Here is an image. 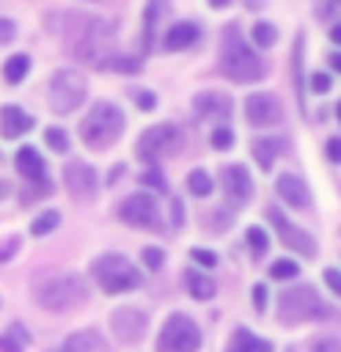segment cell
<instances>
[{
  "label": "cell",
  "mask_w": 341,
  "mask_h": 352,
  "mask_svg": "<svg viewBox=\"0 0 341 352\" xmlns=\"http://www.w3.org/2000/svg\"><path fill=\"white\" fill-rule=\"evenodd\" d=\"M66 52L85 66H103L114 59V22L99 15H70L66 19Z\"/></svg>",
  "instance_id": "cell-1"
},
{
  "label": "cell",
  "mask_w": 341,
  "mask_h": 352,
  "mask_svg": "<svg viewBox=\"0 0 341 352\" xmlns=\"http://www.w3.org/2000/svg\"><path fill=\"white\" fill-rule=\"evenodd\" d=\"M220 70L239 85L261 81V77L268 74V63L242 41V26H235V22H231L224 30V37H220Z\"/></svg>",
  "instance_id": "cell-2"
},
{
  "label": "cell",
  "mask_w": 341,
  "mask_h": 352,
  "mask_svg": "<svg viewBox=\"0 0 341 352\" xmlns=\"http://www.w3.org/2000/svg\"><path fill=\"white\" fill-rule=\"evenodd\" d=\"M85 283L70 272H55V275H37L33 279V301L48 312H70V308L85 305Z\"/></svg>",
  "instance_id": "cell-3"
},
{
  "label": "cell",
  "mask_w": 341,
  "mask_h": 352,
  "mask_svg": "<svg viewBox=\"0 0 341 352\" xmlns=\"http://www.w3.org/2000/svg\"><path fill=\"white\" fill-rule=\"evenodd\" d=\"M121 132H125V118H121V110L114 103H96L88 110V118L81 121V140H85V147H92V151L114 147L121 140Z\"/></svg>",
  "instance_id": "cell-4"
},
{
  "label": "cell",
  "mask_w": 341,
  "mask_h": 352,
  "mask_svg": "<svg viewBox=\"0 0 341 352\" xmlns=\"http://www.w3.org/2000/svg\"><path fill=\"white\" fill-rule=\"evenodd\" d=\"M312 319H330V308L319 301L312 286H290L279 294V323L283 327H301Z\"/></svg>",
  "instance_id": "cell-5"
},
{
  "label": "cell",
  "mask_w": 341,
  "mask_h": 352,
  "mask_svg": "<svg viewBox=\"0 0 341 352\" xmlns=\"http://www.w3.org/2000/svg\"><path fill=\"white\" fill-rule=\"evenodd\" d=\"M92 279L107 294H125V290H136L140 286V272L121 253H103V257L92 261Z\"/></svg>",
  "instance_id": "cell-6"
},
{
  "label": "cell",
  "mask_w": 341,
  "mask_h": 352,
  "mask_svg": "<svg viewBox=\"0 0 341 352\" xmlns=\"http://www.w3.org/2000/svg\"><path fill=\"white\" fill-rule=\"evenodd\" d=\"M180 147H184V132L176 125H151L136 140V158L154 165V162H165L173 154H180Z\"/></svg>",
  "instance_id": "cell-7"
},
{
  "label": "cell",
  "mask_w": 341,
  "mask_h": 352,
  "mask_svg": "<svg viewBox=\"0 0 341 352\" xmlns=\"http://www.w3.org/2000/svg\"><path fill=\"white\" fill-rule=\"evenodd\" d=\"M85 96H88V85H85V77L77 70H55L52 74L48 103H52L55 114H74V110L85 103Z\"/></svg>",
  "instance_id": "cell-8"
},
{
  "label": "cell",
  "mask_w": 341,
  "mask_h": 352,
  "mask_svg": "<svg viewBox=\"0 0 341 352\" xmlns=\"http://www.w3.org/2000/svg\"><path fill=\"white\" fill-rule=\"evenodd\" d=\"M202 349V330L191 316L176 312L165 319L162 334H158V352H198Z\"/></svg>",
  "instance_id": "cell-9"
},
{
  "label": "cell",
  "mask_w": 341,
  "mask_h": 352,
  "mask_svg": "<svg viewBox=\"0 0 341 352\" xmlns=\"http://www.w3.org/2000/svg\"><path fill=\"white\" fill-rule=\"evenodd\" d=\"M118 217L125 220L129 228H147V231H162V209H158V202H154L151 195H143V191L129 195L125 202L118 206Z\"/></svg>",
  "instance_id": "cell-10"
},
{
  "label": "cell",
  "mask_w": 341,
  "mask_h": 352,
  "mask_svg": "<svg viewBox=\"0 0 341 352\" xmlns=\"http://www.w3.org/2000/svg\"><path fill=\"white\" fill-rule=\"evenodd\" d=\"M268 224L279 231V239H283L294 253H301V257H316V239L308 235L305 228H297L290 217H283V209H275V206L268 209Z\"/></svg>",
  "instance_id": "cell-11"
},
{
  "label": "cell",
  "mask_w": 341,
  "mask_h": 352,
  "mask_svg": "<svg viewBox=\"0 0 341 352\" xmlns=\"http://www.w3.org/2000/svg\"><path fill=\"white\" fill-rule=\"evenodd\" d=\"M110 330H114V338L121 345H136V341L147 334V316H143L140 308H118V312L110 316Z\"/></svg>",
  "instance_id": "cell-12"
},
{
  "label": "cell",
  "mask_w": 341,
  "mask_h": 352,
  "mask_svg": "<svg viewBox=\"0 0 341 352\" xmlns=\"http://www.w3.org/2000/svg\"><path fill=\"white\" fill-rule=\"evenodd\" d=\"M246 121L253 129H272V125H279L283 121V103L275 96L268 92H257V96H250L246 99Z\"/></svg>",
  "instance_id": "cell-13"
},
{
  "label": "cell",
  "mask_w": 341,
  "mask_h": 352,
  "mask_svg": "<svg viewBox=\"0 0 341 352\" xmlns=\"http://www.w3.org/2000/svg\"><path fill=\"white\" fill-rule=\"evenodd\" d=\"M220 187H224L231 209H242L253 198V176L242 169V165H228V169L220 173Z\"/></svg>",
  "instance_id": "cell-14"
},
{
  "label": "cell",
  "mask_w": 341,
  "mask_h": 352,
  "mask_svg": "<svg viewBox=\"0 0 341 352\" xmlns=\"http://www.w3.org/2000/svg\"><path fill=\"white\" fill-rule=\"evenodd\" d=\"M96 187H99V176L88 162H66V191H70L77 202H88L96 198Z\"/></svg>",
  "instance_id": "cell-15"
},
{
  "label": "cell",
  "mask_w": 341,
  "mask_h": 352,
  "mask_svg": "<svg viewBox=\"0 0 341 352\" xmlns=\"http://www.w3.org/2000/svg\"><path fill=\"white\" fill-rule=\"evenodd\" d=\"M275 195L283 198V206L312 209V191H308V184H305L297 173H283L279 180H275Z\"/></svg>",
  "instance_id": "cell-16"
},
{
  "label": "cell",
  "mask_w": 341,
  "mask_h": 352,
  "mask_svg": "<svg viewBox=\"0 0 341 352\" xmlns=\"http://www.w3.org/2000/svg\"><path fill=\"white\" fill-rule=\"evenodd\" d=\"M191 110H195L198 121H217V118L231 114V99L224 92H198L191 99Z\"/></svg>",
  "instance_id": "cell-17"
},
{
  "label": "cell",
  "mask_w": 341,
  "mask_h": 352,
  "mask_svg": "<svg viewBox=\"0 0 341 352\" xmlns=\"http://www.w3.org/2000/svg\"><path fill=\"white\" fill-rule=\"evenodd\" d=\"M30 129H33V118L22 107L8 103L4 110H0V136H4V140H19V136H26Z\"/></svg>",
  "instance_id": "cell-18"
},
{
  "label": "cell",
  "mask_w": 341,
  "mask_h": 352,
  "mask_svg": "<svg viewBox=\"0 0 341 352\" xmlns=\"http://www.w3.org/2000/svg\"><path fill=\"white\" fill-rule=\"evenodd\" d=\"M198 37H202V26H198V22H176L173 30H165L162 48L165 52H184V48H191Z\"/></svg>",
  "instance_id": "cell-19"
},
{
  "label": "cell",
  "mask_w": 341,
  "mask_h": 352,
  "mask_svg": "<svg viewBox=\"0 0 341 352\" xmlns=\"http://www.w3.org/2000/svg\"><path fill=\"white\" fill-rule=\"evenodd\" d=\"M15 169H19L22 180L44 184V162H41L37 147H19V154H15Z\"/></svg>",
  "instance_id": "cell-20"
},
{
  "label": "cell",
  "mask_w": 341,
  "mask_h": 352,
  "mask_svg": "<svg viewBox=\"0 0 341 352\" xmlns=\"http://www.w3.org/2000/svg\"><path fill=\"white\" fill-rule=\"evenodd\" d=\"M63 352H107V341L99 330H77V334L66 338Z\"/></svg>",
  "instance_id": "cell-21"
},
{
  "label": "cell",
  "mask_w": 341,
  "mask_h": 352,
  "mask_svg": "<svg viewBox=\"0 0 341 352\" xmlns=\"http://www.w3.org/2000/svg\"><path fill=\"white\" fill-rule=\"evenodd\" d=\"M165 0H151L147 11H143V33H140V48L143 52H151V44H154V30H158V19L165 15Z\"/></svg>",
  "instance_id": "cell-22"
},
{
  "label": "cell",
  "mask_w": 341,
  "mask_h": 352,
  "mask_svg": "<svg viewBox=\"0 0 341 352\" xmlns=\"http://www.w3.org/2000/svg\"><path fill=\"white\" fill-rule=\"evenodd\" d=\"M224 352H272V341L253 338L250 330H235V334H231V345Z\"/></svg>",
  "instance_id": "cell-23"
},
{
  "label": "cell",
  "mask_w": 341,
  "mask_h": 352,
  "mask_svg": "<svg viewBox=\"0 0 341 352\" xmlns=\"http://www.w3.org/2000/svg\"><path fill=\"white\" fill-rule=\"evenodd\" d=\"M184 283H187V290H191V297H198V301H209V297L217 294V283L209 279L206 272H195V268H187Z\"/></svg>",
  "instance_id": "cell-24"
},
{
  "label": "cell",
  "mask_w": 341,
  "mask_h": 352,
  "mask_svg": "<svg viewBox=\"0 0 341 352\" xmlns=\"http://www.w3.org/2000/svg\"><path fill=\"white\" fill-rule=\"evenodd\" d=\"M279 151H283V140H268V136H264V140H253V158H257L261 169H272V165H275V154H279Z\"/></svg>",
  "instance_id": "cell-25"
},
{
  "label": "cell",
  "mask_w": 341,
  "mask_h": 352,
  "mask_svg": "<svg viewBox=\"0 0 341 352\" xmlns=\"http://www.w3.org/2000/svg\"><path fill=\"white\" fill-rule=\"evenodd\" d=\"M187 191H191L195 198H209V195H213V176L202 173V169H195L191 176H187Z\"/></svg>",
  "instance_id": "cell-26"
},
{
  "label": "cell",
  "mask_w": 341,
  "mask_h": 352,
  "mask_svg": "<svg viewBox=\"0 0 341 352\" xmlns=\"http://www.w3.org/2000/svg\"><path fill=\"white\" fill-rule=\"evenodd\" d=\"M26 74H30V55H15V59H8V66H4V81L8 85L26 81Z\"/></svg>",
  "instance_id": "cell-27"
},
{
  "label": "cell",
  "mask_w": 341,
  "mask_h": 352,
  "mask_svg": "<svg viewBox=\"0 0 341 352\" xmlns=\"http://www.w3.org/2000/svg\"><path fill=\"white\" fill-rule=\"evenodd\" d=\"M301 55H305V37L294 41V81H297V99H301V110H305V77H301Z\"/></svg>",
  "instance_id": "cell-28"
},
{
  "label": "cell",
  "mask_w": 341,
  "mask_h": 352,
  "mask_svg": "<svg viewBox=\"0 0 341 352\" xmlns=\"http://www.w3.org/2000/svg\"><path fill=\"white\" fill-rule=\"evenodd\" d=\"M275 41H279V33H275L272 22H257V26H253V44H257V48H272Z\"/></svg>",
  "instance_id": "cell-29"
},
{
  "label": "cell",
  "mask_w": 341,
  "mask_h": 352,
  "mask_svg": "<svg viewBox=\"0 0 341 352\" xmlns=\"http://www.w3.org/2000/svg\"><path fill=\"white\" fill-rule=\"evenodd\" d=\"M246 246H250L253 257H264V253H268V235H264L261 228H250L246 231Z\"/></svg>",
  "instance_id": "cell-30"
},
{
  "label": "cell",
  "mask_w": 341,
  "mask_h": 352,
  "mask_svg": "<svg viewBox=\"0 0 341 352\" xmlns=\"http://www.w3.org/2000/svg\"><path fill=\"white\" fill-rule=\"evenodd\" d=\"M59 228V213H55V209H48V213H41L37 220H33V235H48V231H55Z\"/></svg>",
  "instance_id": "cell-31"
},
{
  "label": "cell",
  "mask_w": 341,
  "mask_h": 352,
  "mask_svg": "<svg viewBox=\"0 0 341 352\" xmlns=\"http://www.w3.org/2000/svg\"><path fill=\"white\" fill-rule=\"evenodd\" d=\"M44 143H48L55 154H66V151H70V136H66L63 129H48V132H44Z\"/></svg>",
  "instance_id": "cell-32"
},
{
  "label": "cell",
  "mask_w": 341,
  "mask_h": 352,
  "mask_svg": "<svg viewBox=\"0 0 341 352\" xmlns=\"http://www.w3.org/2000/svg\"><path fill=\"white\" fill-rule=\"evenodd\" d=\"M297 272H301V268H297L294 261H275L272 264V279H294Z\"/></svg>",
  "instance_id": "cell-33"
},
{
  "label": "cell",
  "mask_w": 341,
  "mask_h": 352,
  "mask_svg": "<svg viewBox=\"0 0 341 352\" xmlns=\"http://www.w3.org/2000/svg\"><path fill=\"white\" fill-rule=\"evenodd\" d=\"M103 70H121V74H132V70H140V59H121V55H114Z\"/></svg>",
  "instance_id": "cell-34"
},
{
  "label": "cell",
  "mask_w": 341,
  "mask_h": 352,
  "mask_svg": "<svg viewBox=\"0 0 341 352\" xmlns=\"http://www.w3.org/2000/svg\"><path fill=\"white\" fill-rule=\"evenodd\" d=\"M231 143H235V132H231L228 125H220V129L213 132V147H217V151H228Z\"/></svg>",
  "instance_id": "cell-35"
},
{
  "label": "cell",
  "mask_w": 341,
  "mask_h": 352,
  "mask_svg": "<svg viewBox=\"0 0 341 352\" xmlns=\"http://www.w3.org/2000/svg\"><path fill=\"white\" fill-rule=\"evenodd\" d=\"M143 264H147L151 272H158L162 264H165V253H162L158 246H147V250H143Z\"/></svg>",
  "instance_id": "cell-36"
},
{
  "label": "cell",
  "mask_w": 341,
  "mask_h": 352,
  "mask_svg": "<svg viewBox=\"0 0 341 352\" xmlns=\"http://www.w3.org/2000/svg\"><path fill=\"white\" fill-rule=\"evenodd\" d=\"M143 184L154 187V191H169V180H165L158 169H147V173H143Z\"/></svg>",
  "instance_id": "cell-37"
},
{
  "label": "cell",
  "mask_w": 341,
  "mask_h": 352,
  "mask_svg": "<svg viewBox=\"0 0 341 352\" xmlns=\"http://www.w3.org/2000/svg\"><path fill=\"white\" fill-rule=\"evenodd\" d=\"M191 261L202 264V268H213V264H217V253H209V250H191Z\"/></svg>",
  "instance_id": "cell-38"
},
{
  "label": "cell",
  "mask_w": 341,
  "mask_h": 352,
  "mask_svg": "<svg viewBox=\"0 0 341 352\" xmlns=\"http://www.w3.org/2000/svg\"><path fill=\"white\" fill-rule=\"evenodd\" d=\"M308 88H312L316 96H323V92H330V77H327V74H312V81H308Z\"/></svg>",
  "instance_id": "cell-39"
},
{
  "label": "cell",
  "mask_w": 341,
  "mask_h": 352,
  "mask_svg": "<svg viewBox=\"0 0 341 352\" xmlns=\"http://www.w3.org/2000/svg\"><path fill=\"white\" fill-rule=\"evenodd\" d=\"M11 41H15V22L0 19V44H11Z\"/></svg>",
  "instance_id": "cell-40"
},
{
  "label": "cell",
  "mask_w": 341,
  "mask_h": 352,
  "mask_svg": "<svg viewBox=\"0 0 341 352\" xmlns=\"http://www.w3.org/2000/svg\"><path fill=\"white\" fill-rule=\"evenodd\" d=\"M250 301H253V308H257V312H264V301H268V290H264V286L257 283V286H253V294H250Z\"/></svg>",
  "instance_id": "cell-41"
},
{
  "label": "cell",
  "mask_w": 341,
  "mask_h": 352,
  "mask_svg": "<svg viewBox=\"0 0 341 352\" xmlns=\"http://www.w3.org/2000/svg\"><path fill=\"white\" fill-rule=\"evenodd\" d=\"M15 250H19V235L4 239V242H0V261H8V257H11V253H15Z\"/></svg>",
  "instance_id": "cell-42"
},
{
  "label": "cell",
  "mask_w": 341,
  "mask_h": 352,
  "mask_svg": "<svg viewBox=\"0 0 341 352\" xmlns=\"http://www.w3.org/2000/svg\"><path fill=\"white\" fill-rule=\"evenodd\" d=\"M327 158H330V162H341V136L327 140Z\"/></svg>",
  "instance_id": "cell-43"
},
{
  "label": "cell",
  "mask_w": 341,
  "mask_h": 352,
  "mask_svg": "<svg viewBox=\"0 0 341 352\" xmlns=\"http://www.w3.org/2000/svg\"><path fill=\"white\" fill-rule=\"evenodd\" d=\"M323 279H327V286H330V290H334V294L341 297V272H338V268H330V272L323 275Z\"/></svg>",
  "instance_id": "cell-44"
},
{
  "label": "cell",
  "mask_w": 341,
  "mask_h": 352,
  "mask_svg": "<svg viewBox=\"0 0 341 352\" xmlns=\"http://www.w3.org/2000/svg\"><path fill=\"white\" fill-rule=\"evenodd\" d=\"M154 103H158V99H154V92H136V107H140V110H154Z\"/></svg>",
  "instance_id": "cell-45"
},
{
  "label": "cell",
  "mask_w": 341,
  "mask_h": 352,
  "mask_svg": "<svg viewBox=\"0 0 341 352\" xmlns=\"http://www.w3.org/2000/svg\"><path fill=\"white\" fill-rule=\"evenodd\" d=\"M316 352H341L338 341H316Z\"/></svg>",
  "instance_id": "cell-46"
},
{
  "label": "cell",
  "mask_w": 341,
  "mask_h": 352,
  "mask_svg": "<svg viewBox=\"0 0 341 352\" xmlns=\"http://www.w3.org/2000/svg\"><path fill=\"white\" fill-rule=\"evenodd\" d=\"M180 220H184V206L173 202V224H180Z\"/></svg>",
  "instance_id": "cell-47"
},
{
  "label": "cell",
  "mask_w": 341,
  "mask_h": 352,
  "mask_svg": "<svg viewBox=\"0 0 341 352\" xmlns=\"http://www.w3.org/2000/svg\"><path fill=\"white\" fill-rule=\"evenodd\" d=\"M330 70H334V74H341V52H334V55H330Z\"/></svg>",
  "instance_id": "cell-48"
},
{
  "label": "cell",
  "mask_w": 341,
  "mask_h": 352,
  "mask_svg": "<svg viewBox=\"0 0 341 352\" xmlns=\"http://www.w3.org/2000/svg\"><path fill=\"white\" fill-rule=\"evenodd\" d=\"M330 41L341 44V22H334V26H330Z\"/></svg>",
  "instance_id": "cell-49"
},
{
  "label": "cell",
  "mask_w": 341,
  "mask_h": 352,
  "mask_svg": "<svg viewBox=\"0 0 341 352\" xmlns=\"http://www.w3.org/2000/svg\"><path fill=\"white\" fill-rule=\"evenodd\" d=\"M231 0H209V8H228Z\"/></svg>",
  "instance_id": "cell-50"
},
{
  "label": "cell",
  "mask_w": 341,
  "mask_h": 352,
  "mask_svg": "<svg viewBox=\"0 0 341 352\" xmlns=\"http://www.w3.org/2000/svg\"><path fill=\"white\" fill-rule=\"evenodd\" d=\"M8 195H11V187H8V184H0V198H8Z\"/></svg>",
  "instance_id": "cell-51"
},
{
  "label": "cell",
  "mask_w": 341,
  "mask_h": 352,
  "mask_svg": "<svg viewBox=\"0 0 341 352\" xmlns=\"http://www.w3.org/2000/svg\"><path fill=\"white\" fill-rule=\"evenodd\" d=\"M338 121H341V103H338Z\"/></svg>",
  "instance_id": "cell-52"
}]
</instances>
